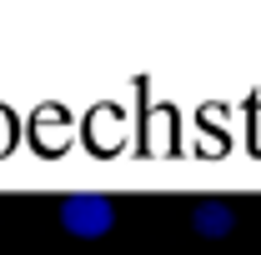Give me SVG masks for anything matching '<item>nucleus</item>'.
I'll return each mask as SVG.
<instances>
[{"mask_svg": "<svg viewBox=\"0 0 261 255\" xmlns=\"http://www.w3.org/2000/svg\"><path fill=\"white\" fill-rule=\"evenodd\" d=\"M61 225L75 235V240H96L116 225V200L100 190H70L61 200Z\"/></svg>", "mask_w": 261, "mask_h": 255, "instance_id": "1", "label": "nucleus"}, {"mask_svg": "<svg viewBox=\"0 0 261 255\" xmlns=\"http://www.w3.org/2000/svg\"><path fill=\"white\" fill-rule=\"evenodd\" d=\"M191 230L201 240H221L236 230V205L221 200V195H206V200H196L191 205Z\"/></svg>", "mask_w": 261, "mask_h": 255, "instance_id": "2", "label": "nucleus"}]
</instances>
